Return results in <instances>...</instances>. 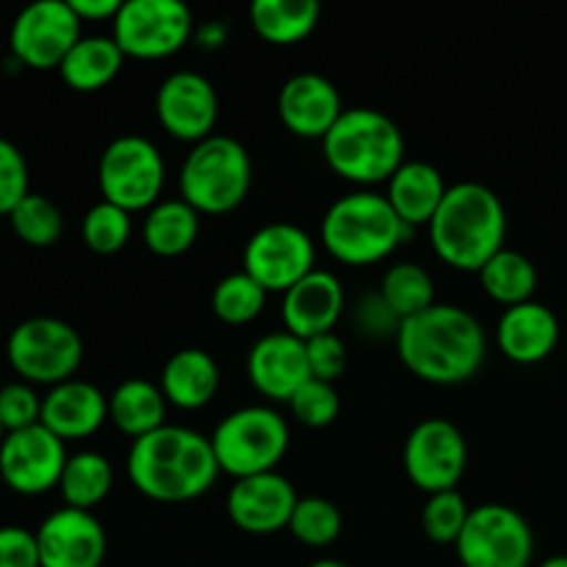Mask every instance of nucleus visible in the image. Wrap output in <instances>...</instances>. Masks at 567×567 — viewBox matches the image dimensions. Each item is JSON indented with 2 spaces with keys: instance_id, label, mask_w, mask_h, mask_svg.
I'll return each instance as SVG.
<instances>
[{
  "instance_id": "nucleus-35",
  "label": "nucleus",
  "mask_w": 567,
  "mask_h": 567,
  "mask_svg": "<svg viewBox=\"0 0 567 567\" xmlns=\"http://www.w3.org/2000/svg\"><path fill=\"white\" fill-rule=\"evenodd\" d=\"M341 509H338L330 498L321 496L299 498L297 507H293L291 524H288V532L308 548L332 546V543L341 537Z\"/></svg>"
},
{
  "instance_id": "nucleus-48",
  "label": "nucleus",
  "mask_w": 567,
  "mask_h": 567,
  "mask_svg": "<svg viewBox=\"0 0 567 567\" xmlns=\"http://www.w3.org/2000/svg\"><path fill=\"white\" fill-rule=\"evenodd\" d=\"M3 437H6V426H3V421H0V443H3Z\"/></svg>"
},
{
  "instance_id": "nucleus-12",
  "label": "nucleus",
  "mask_w": 567,
  "mask_h": 567,
  "mask_svg": "<svg viewBox=\"0 0 567 567\" xmlns=\"http://www.w3.org/2000/svg\"><path fill=\"white\" fill-rule=\"evenodd\" d=\"M316 244L291 221H271L244 247V271L266 293H286L316 269Z\"/></svg>"
},
{
  "instance_id": "nucleus-11",
  "label": "nucleus",
  "mask_w": 567,
  "mask_h": 567,
  "mask_svg": "<svg viewBox=\"0 0 567 567\" xmlns=\"http://www.w3.org/2000/svg\"><path fill=\"white\" fill-rule=\"evenodd\" d=\"M111 28L125 59L142 61L175 55L194 37L192 11L181 0H127Z\"/></svg>"
},
{
  "instance_id": "nucleus-6",
  "label": "nucleus",
  "mask_w": 567,
  "mask_h": 567,
  "mask_svg": "<svg viewBox=\"0 0 567 567\" xmlns=\"http://www.w3.org/2000/svg\"><path fill=\"white\" fill-rule=\"evenodd\" d=\"M252 186V161L238 138L214 133L194 144L181 166V199L199 216L236 210Z\"/></svg>"
},
{
  "instance_id": "nucleus-36",
  "label": "nucleus",
  "mask_w": 567,
  "mask_h": 567,
  "mask_svg": "<svg viewBox=\"0 0 567 567\" xmlns=\"http://www.w3.org/2000/svg\"><path fill=\"white\" fill-rule=\"evenodd\" d=\"M131 214L105 199L86 210L81 225L83 244L94 255H116L120 249H125V244L131 241Z\"/></svg>"
},
{
  "instance_id": "nucleus-46",
  "label": "nucleus",
  "mask_w": 567,
  "mask_h": 567,
  "mask_svg": "<svg viewBox=\"0 0 567 567\" xmlns=\"http://www.w3.org/2000/svg\"><path fill=\"white\" fill-rule=\"evenodd\" d=\"M540 567H567V554H557V557H548Z\"/></svg>"
},
{
  "instance_id": "nucleus-5",
  "label": "nucleus",
  "mask_w": 567,
  "mask_h": 567,
  "mask_svg": "<svg viewBox=\"0 0 567 567\" xmlns=\"http://www.w3.org/2000/svg\"><path fill=\"white\" fill-rule=\"evenodd\" d=\"M410 233L388 197L369 188L338 197L321 219V244L347 266L380 264Z\"/></svg>"
},
{
  "instance_id": "nucleus-2",
  "label": "nucleus",
  "mask_w": 567,
  "mask_h": 567,
  "mask_svg": "<svg viewBox=\"0 0 567 567\" xmlns=\"http://www.w3.org/2000/svg\"><path fill=\"white\" fill-rule=\"evenodd\" d=\"M210 437L188 426H161L133 441L127 476L142 496L161 504H183L205 496L219 476Z\"/></svg>"
},
{
  "instance_id": "nucleus-40",
  "label": "nucleus",
  "mask_w": 567,
  "mask_h": 567,
  "mask_svg": "<svg viewBox=\"0 0 567 567\" xmlns=\"http://www.w3.org/2000/svg\"><path fill=\"white\" fill-rule=\"evenodd\" d=\"M0 421L6 435L42 424V396L28 382H9L0 388Z\"/></svg>"
},
{
  "instance_id": "nucleus-4",
  "label": "nucleus",
  "mask_w": 567,
  "mask_h": 567,
  "mask_svg": "<svg viewBox=\"0 0 567 567\" xmlns=\"http://www.w3.org/2000/svg\"><path fill=\"white\" fill-rule=\"evenodd\" d=\"M330 169L354 186L388 183L404 164V136L396 122L374 109H347L321 138Z\"/></svg>"
},
{
  "instance_id": "nucleus-38",
  "label": "nucleus",
  "mask_w": 567,
  "mask_h": 567,
  "mask_svg": "<svg viewBox=\"0 0 567 567\" xmlns=\"http://www.w3.org/2000/svg\"><path fill=\"white\" fill-rule=\"evenodd\" d=\"M291 415L308 430H324L341 413V396H338L332 382H321L310 377L302 388L288 402Z\"/></svg>"
},
{
  "instance_id": "nucleus-42",
  "label": "nucleus",
  "mask_w": 567,
  "mask_h": 567,
  "mask_svg": "<svg viewBox=\"0 0 567 567\" xmlns=\"http://www.w3.org/2000/svg\"><path fill=\"white\" fill-rule=\"evenodd\" d=\"M0 567H42L37 532L25 526H0Z\"/></svg>"
},
{
  "instance_id": "nucleus-10",
  "label": "nucleus",
  "mask_w": 567,
  "mask_h": 567,
  "mask_svg": "<svg viewBox=\"0 0 567 567\" xmlns=\"http://www.w3.org/2000/svg\"><path fill=\"white\" fill-rule=\"evenodd\" d=\"M454 548L463 567H529L535 557V535L518 509L507 504H482L471 509Z\"/></svg>"
},
{
  "instance_id": "nucleus-33",
  "label": "nucleus",
  "mask_w": 567,
  "mask_h": 567,
  "mask_svg": "<svg viewBox=\"0 0 567 567\" xmlns=\"http://www.w3.org/2000/svg\"><path fill=\"white\" fill-rule=\"evenodd\" d=\"M9 225L22 244H28L33 249H48L64 233V216H61L59 205L53 199L31 192L11 210Z\"/></svg>"
},
{
  "instance_id": "nucleus-24",
  "label": "nucleus",
  "mask_w": 567,
  "mask_h": 567,
  "mask_svg": "<svg viewBox=\"0 0 567 567\" xmlns=\"http://www.w3.org/2000/svg\"><path fill=\"white\" fill-rule=\"evenodd\" d=\"M446 192L449 186L437 166L426 164V161H404L396 175L388 181L385 197L399 219L413 230V227L430 225Z\"/></svg>"
},
{
  "instance_id": "nucleus-37",
  "label": "nucleus",
  "mask_w": 567,
  "mask_h": 567,
  "mask_svg": "<svg viewBox=\"0 0 567 567\" xmlns=\"http://www.w3.org/2000/svg\"><path fill=\"white\" fill-rule=\"evenodd\" d=\"M471 507L465 504L463 493L460 491H446L435 493V496L426 498L424 513H421V524H424L426 537L432 543H441V546H454L463 535L465 524H468Z\"/></svg>"
},
{
  "instance_id": "nucleus-22",
  "label": "nucleus",
  "mask_w": 567,
  "mask_h": 567,
  "mask_svg": "<svg viewBox=\"0 0 567 567\" xmlns=\"http://www.w3.org/2000/svg\"><path fill=\"white\" fill-rule=\"evenodd\" d=\"M109 421V396L86 380H66L42 396V426L59 441L92 437Z\"/></svg>"
},
{
  "instance_id": "nucleus-16",
  "label": "nucleus",
  "mask_w": 567,
  "mask_h": 567,
  "mask_svg": "<svg viewBox=\"0 0 567 567\" xmlns=\"http://www.w3.org/2000/svg\"><path fill=\"white\" fill-rule=\"evenodd\" d=\"M161 127L177 142L199 144L214 136L219 120V97L214 83L192 70L172 72L155 94Z\"/></svg>"
},
{
  "instance_id": "nucleus-8",
  "label": "nucleus",
  "mask_w": 567,
  "mask_h": 567,
  "mask_svg": "<svg viewBox=\"0 0 567 567\" xmlns=\"http://www.w3.org/2000/svg\"><path fill=\"white\" fill-rule=\"evenodd\" d=\"M6 358L22 382L55 388L75 380V371L83 363V341L66 321L33 316L9 332Z\"/></svg>"
},
{
  "instance_id": "nucleus-39",
  "label": "nucleus",
  "mask_w": 567,
  "mask_h": 567,
  "mask_svg": "<svg viewBox=\"0 0 567 567\" xmlns=\"http://www.w3.org/2000/svg\"><path fill=\"white\" fill-rule=\"evenodd\" d=\"M31 194V172L22 150L0 136V216H9Z\"/></svg>"
},
{
  "instance_id": "nucleus-1",
  "label": "nucleus",
  "mask_w": 567,
  "mask_h": 567,
  "mask_svg": "<svg viewBox=\"0 0 567 567\" xmlns=\"http://www.w3.org/2000/svg\"><path fill=\"white\" fill-rule=\"evenodd\" d=\"M402 363L432 385H463L482 369L487 338L474 313L460 305L435 302L402 321L396 332Z\"/></svg>"
},
{
  "instance_id": "nucleus-44",
  "label": "nucleus",
  "mask_w": 567,
  "mask_h": 567,
  "mask_svg": "<svg viewBox=\"0 0 567 567\" xmlns=\"http://www.w3.org/2000/svg\"><path fill=\"white\" fill-rule=\"evenodd\" d=\"M70 6L81 22H114V17L120 14L122 9V0H70Z\"/></svg>"
},
{
  "instance_id": "nucleus-47",
  "label": "nucleus",
  "mask_w": 567,
  "mask_h": 567,
  "mask_svg": "<svg viewBox=\"0 0 567 567\" xmlns=\"http://www.w3.org/2000/svg\"><path fill=\"white\" fill-rule=\"evenodd\" d=\"M308 567H349V565H343L341 559H316V563Z\"/></svg>"
},
{
  "instance_id": "nucleus-41",
  "label": "nucleus",
  "mask_w": 567,
  "mask_h": 567,
  "mask_svg": "<svg viewBox=\"0 0 567 567\" xmlns=\"http://www.w3.org/2000/svg\"><path fill=\"white\" fill-rule=\"evenodd\" d=\"M305 347H308L310 377L336 385V380H341L349 365L347 343L336 332H324V336H316L310 341H305Z\"/></svg>"
},
{
  "instance_id": "nucleus-17",
  "label": "nucleus",
  "mask_w": 567,
  "mask_h": 567,
  "mask_svg": "<svg viewBox=\"0 0 567 567\" xmlns=\"http://www.w3.org/2000/svg\"><path fill=\"white\" fill-rule=\"evenodd\" d=\"M37 546L42 567H103L109 537L92 513L61 507L39 524Z\"/></svg>"
},
{
  "instance_id": "nucleus-19",
  "label": "nucleus",
  "mask_w": 567,
  "mask_h": 567,
  "mask_svg": "<svg viewBox=\"0 0 567 567\" xmlns=\"http://www.w3.org/2000/svg\"><path fill=\"white\" fill-rule=\"evenodd\" d=\"M249 382L271 402H291L293 393L310 380L308 347L291 332H269L260 338L247 358Z\"/></svg>"
},
{
  "instance_id": "nucleus-25",
  "label": "nucleus",
  "mask_w": 567,
  "mask_h": 567,
  "mask_svg": "<svg viewBox=\"0 0 567 567\" xmlns=\"http://www.w3.org/2000/svg\"><path fill=\"white\" fill-rule=\"evenodd\" d=\"M219 363L205 349H181L161 371V391L177 410H203L219 391Z\"/></svg>"
},
{
  "instance_id": "nucleus-31",
  "label": "nucleus",
  "mask_w": 567,
  "mask_h": 567,
  "mask_svg": "<svg viewBox=\"0 0 567 567\" xmlns=\"http://www.w3.org/2000/svg\"><path fill=\"white\" fill-rule=\"evenodd\" d=\"M111 487H114V468L97 452L72 454L59 482L64 507L86 509V513H92L97 504L109 498Z\"/></svg>"
},
{
  "instance_id": "nucleus-20",
  "label": "nucleus",
  "mask_w": 567,
  "mask_h": 567,
  "mask_svg": "<svg viewBox=\"0 0 567 567\" xmlns=\"http://www.w3.org/2000/svg\"><path fill=\"white\" fill-rule=\"evenodd\" d=\"M341 94L330 78L319 72H299L288 78L277 97L282 125L299 138H324L343 114Z\"/></svg>"
},
{
  "instance_id": "nucleus-28",
  "label": "nucleus",
  "mask_w": 567,
  "mask_h": 567,
  "mask_svg": "<svg viewBox=\"0 0 567 567\" xmlns=\"http://www.w3.org/2000/svg\"><path fill=\"white\" fill-rule=\"evenodd\" d=\"M199 214L183 199H161L142 225L144 247L158 258H181L197 244Z\"/></svg>"
},
{
  "instance_id": "nucleus-27",
  "label": "nucleus",
  "mask_w": 567,
  "mask_h": 567,
  "mask_svg": "<svg viewBox=\"0 0 567 567\" xmlns=\"http://www.w3.org/2000/svg\"><path fill=\"white\" fill-rule=\"evenodd\" d=\"M122 64H125V53L114 42V37H81L61 61L59 72L61 81L72 92L89 94L109 86L120 75Z\"/></svg>"
},
{
  "instance_id": "nucleus-9",
  "label": "nucleus",
  "mask_w": 567,
  "mask_h": 567,
  "mask_svg": "<svg viewBox=\"0 0 567 567\" xmlns=\"http://www.w3.org/2000/svg\"><path fill=\"white\" fill-rule=\"evenodd\" d=\"M164 155L150 138L138 133L114 138L97 164V186L105 203L136 214L150 210L164 192Z\"/></svg>"
},
{
  "instance_id": "nucleus-23",
  "label": "nucleus",
  "mask_w": 567,
  "mask_h": 567,
  "mask_svg": "<svg viewBox=\"0 0 567 567\" xmlns=\"http://www.w3.org/2000/svg\"><path fill=\"white\" fill-rule=\"evenodd\" d=\"M496 343L507 360L518 365L543 363L559 343V319L543 302L507 308L498 319Z\"/></svg>"
},
{
  "instance_id": "nucleus-34",
  "label": "nucleus",
  "mask_w": 567,
  "mask_h": 567,
  "mask_svg": "<svg viewBox=\"0 0 567 567\" xmlns=\"http://www.w3.org/2000/svg\"><path fill=\"white\" fill-rule=\"evenodd\" d=\"M210 308H214L216 319L225 321V324L244 327L264 313L266 291L247 271H236V275H227L225 280L216 282Z\"/></svg>"
},
{
  "instance_id": "nucleus-29",
  "label": "nucleus",
  "mask_w": 567,
  "mask_h": 567,
  "mask_svg": "<svg viewBox=\"0 0 567 567\" xmlns=\"http://www.w3.org/2000/svg\"><path fill=\"white\" fill-rule=\"evenodd\" d=\"M321 6L316 0H255L249 22L269 44H297L319 25Z\"/></svg>"
},
{
  "instance_id": "nucleus-26",
  "label": "nucleus",
  "mask_w": 567,
  "mask_h": 567,
  "mask_svg": "<svg viewBox=\"0 0 567 567\" xmlns=\"http://www.w3.org/2000/svg\"><path fill=\"white\" fill-rule=\"evenodd\" d=\"M166 404L169 402H166L161 385L133 377V380L116 385L109 396V419L122 435L138 441V437L166 426Z\"/></svg>"
},
{
  "instance_id": "nucleus-18",
  "label": "nucleus",
  "mask_w": 567,
  "mask_h": 567,
  "mask_svg": "<svg viewBox=\"0 0 567 567\" xmlns=\"http://www.w3.org/2000/svg\"><path fill=\"white\" fill-rule=\"evenodd\" d=\"M299 496L291 482L271 471L236 480L227 493V515L247 535H275L288 529Z\"/></svg>"
},
{
  "instance_id": "nucleus-15",
  "label": "nucleus",
  "mask_w": 567,
  "mask_h": 567,
  "mask_svg": "<svg viewBox=\"0 0 567 567\" xmlns=\"http://www.w3.org/2000/svg\"><path fill=\"white\" fill-rule=\"evenodd\" d=\"M66 460L64 441L42 424L9 432L0 443V480L20 496H42L59 487Z\"/></svg>"
},
{
  "instance_id": "nucleus-13",
  "label": "nucleus",
  "mask_w": 567,
  "mask_h": 567,
  "mask_svg": "<svg viewBox=\"0 0 567 567\" xmlns=\"http://www.w3.org/2000/svg\"><path fill=\"white\" fill-rule=\"evenodd\" d=\"M81 39V20L70 0H37L14 17L9 31L11 55L31 70H59Z\"/></svg>"
},
{
  "instance_id": "nucleus-21",
  "label": "nucleus",
  "mask_w": 567,
  "mask_h": 567,
  "mask_svg": "<svg viewBox=\"0 0 567 567\" xmlns=\"http://www.w3.org/2000/svg\"><path fill=\"white\" fill-rule=\"evenodd\" d=\"M347 305L341 280L332 271L313 269L299 280L291 291L282 293V321L286 332L310 341L316 336L332 332Z\"/></svg>"
},
{
  "instance_id": "nucleus-45",
  "label": "nucleus",
  "mask_w": 567,
  "mask_h": 567,
  "mask_svg": "<svg viewBox=\"0 0 567 567\" xmlns=\"http://www.w3.org/2000/svg\"><path fill=\"white\" fill-rule=\"evenodd\" d=\"M225 39H227V25H225V22L210 20V22H203V25L197 28V42L203 44L205 50L221 48V44H225Z\"/></svg>"
},
{
  "instance_id": "nucleus-30",
  "label": "nucleus",
  "mask_w": 567,
  "mask_h": 567,
  "mask_svg": "<svg viewBox=\"0 0 567 567\" xmlns=\"http://www.w3.org/2000/svg\"><path fill=\"white\" fill-rule=\"evenodd\" d=\"M482 288L493 302L504 305V308H515V305L532 302L537 291V269L524 252L518 249H507L493 255L480 271Z\"/></svg>"
},
{
  "instance_id": "nucleus-3",
  "label": "nucleus",
  "mask_w": 567,
  "mask_h": 567,
  "mask_svg": "<svg viewBox=\"0 0 567 567\" xmlns=\"http://www.w3.org/2000/svg\"><path fill=\"white\" fill-rule=\"evenodd\" d=\"M426 230L443 264L480 275L507 241V208L485 183H454Z\"/></svg>"
},
{
  "instance_id": "nucleus-7",
  "label": "nucleus",
  "mask_w": 567,
  "mask_h": 567,
  "mask_svg": "<svg viewBox=\"0 0 567 567\" xmlns=\"http://www.w3.org/2000/svg\"><path fill=\"white\" fill-rule=\"evenodd\" d=\"M291 430L286 419L271 408H241L219 421L210 446L216 463L236 480L271 474L286 457Z\"/></svg>"
},
{
  "instance_id": "nucleus-32",
  "label": "nucleus",
  "mask_w": 567,
  "mask_h": 567,
  "mask_svg": "<svg viewBox=\"0 0 567 567\" xmlns=\"http://www.w3.org/2000/svg\"><path fill=\"white\" fill-rule=\"evenodd\" d=\"M380 297L399 321H408L435 305V286L424 266L404 260L385 271Z\"/></svg>"
},
{
  "instance_id": "nucleus-14",
  "label": "nucleus",
  "mask_w": 567,
  "mask_h": 567,
  "mask_svg": "<svg viewBox=\"0 0 567 567\" xmlns=\"http://www.w3.org/2000/svg\"><path fill=\"white\" fill-rule=\"evenodd\" d=\"M468 468V443L457 424L446 419H426L410 432L404 443V471L426 496L457 491Z\"/></svg>"
},
{
  "instance_id": "nucleus-43",
  "label": "nucleus",
  "mask_w": 567,
  "mask_h": 567,
  "mask_svg": "<svg viewBox=\"0 0 567 567\" xmlns=\"http://www.w3.org/2000/svg\"><path fill=\"white\" fill-rule=\"evenodd\" d=\"M358 321L365 332H380V336H391V332L396 336L399 327H402V321L388 310V305L382 302L380 293H377V297L360 299Z\"/></svg>"
}]
</instances>
